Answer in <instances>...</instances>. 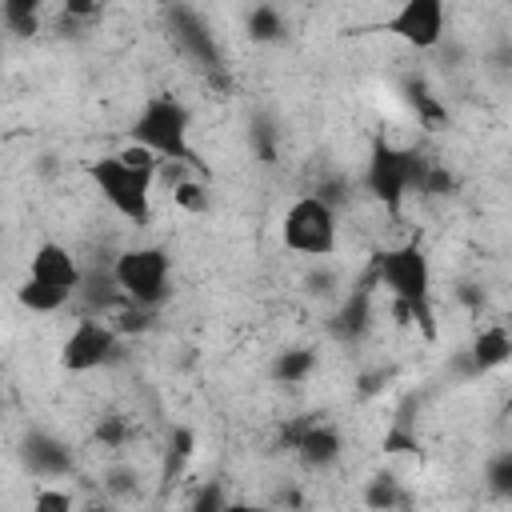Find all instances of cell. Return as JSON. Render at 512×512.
Segmentation results:
<instances>
[{
  "instance_id": "obj_11",
  "label": "cell",
  "mask_w": 512,
  "mask_h": 512,
  "mask_svg": "<svg viewBox=\"0 0 512 512\" xmlns=\"http://www.w3.org/2000/svg\"><path fill=\"white\" fill-rule=\"evenodd\" d=\"M24 276H32V280H40V284H52V288L76 296L84 268L76 264V256H72L60 240H44V244H36V252H32V260H28V272H24Z\"/></svg>"
},
{
  "instance_id": "obj_13",
  "label": "cell",
  "mask_w": 512,
  "mask_h": 512,
  "mask_svg": "<svg viewBox=\"0 0 512 512\" xmlns=\"http://www.w3.org/2000/svg\"><path fill=\"white\" fill-rule=\"evenodd\" d=\"M68 300H72V292H60V288L40 284V280H32V276H24V280L16 284V304L28 308V312H60Z\"/></svg>"
},
{
  "instance_id": "obj_7",
  "label": "cell",
  "mask_w": 512,
  "mask_h": 512,
  "mask_svg": "<svg viewBox=\"0 0 512 512\" xmlns=\"http://www.w3.org/2000/svg\"><path fill=\"white\" fill-rule=\"evenodd\" d=\"M120 344L124 336L108 324V316L100 312H84L72 320L68 336L60 340V368L64 372H96V368H108L116 356H120Z\"/></svg>"
},
{
  "instance_id": "obj_17",
  "label": "cell",
  "mask_w": 512,
  "mask_h": 512,
  "mask_svg": "<svg viewBox=\"0 0 512 512\" xmlns=\"http://www.w3.org/2000/svg\"><path fill=\"white\" fill-rule=\"evenodd\" d=\"M172 204H176L180 212H188V216H204V212L212 208L208 184H204L200 176H180V180L172 184Z\"/></svg>"
},
{
  "instance_id": "obj_3",
  "label": "cell",
  "mask_w": 512,
  "mask_h": 512,
  "mask_svg": "<svg viewBox=\"0 0 512 512\" xmlns=\"http://www.w3.org/2000/svg\"><path fill=\"white\" fill-rule=\"evenodd\" d=\"M132 144H144L164 164H184L204 176V160L192 148V112L176 96H148L128 128Z\"/></svg>"
},
{
  "instance_id": "obj_4",
  "label": "cell",
  "mask_w": 512,
  "mask_h": 512,
  "mask_svg": "<svg viewBox=\"0 0 512 512\" xmlns=\"http://www.w3.org/2000/svg\"><path fill=\"white\" fill-rule=\"evenodd\" d=\"M280 240L288 252L296 256H308V260H324L336 252L340 244V220H336V208L320 196V192H304L296 196L284 216H280Z\"/></svg>"
},
{
  "instance_id": "obj_8",
  "label": "cell",
  "mask_w": 512,
  "mask_h": 512,
  "mask_svg": "<svg viewBox=\"0 0 512 512\" xmlns=\"http://www.w3.org/2000/svg\"><path fill=\"white\" fill-rule=\"evenodd\" d=\"M376 32H388L392 40H400L416 52H428L448 32V0H400L392 8V16L380 20Z\"/></svg>"
},
{
  "instance_id": "obj_21",
  "label": "cell",
  "mask_w": 512,
  "mask_h": 512,
  "mask_svg": "<svg viewBox=\"0 0 512 512\" xmlns=\"http://www.w3.org/2000/svg\"><path fill=\"white\" fill-rule=\"evenodd\" d=\"M488 488L496 496H512V452H496L488 464Z\"/></svg>"
},
{
  "instance_id": "obj_14",
  "label": "cell",
  "mask_w": 512,
  "mask_h": 512,
  "mask_svg": "<svg viewBox=\"0 0 512 512\" xmlns=\"http://www.w3.org/2000/svg\"><path fill=\"white\" fill-rule=\"evenodd\" d=\"M0 24L4 32L28 40L40 32V0H0Z\"/></svg>"
},
{
  "instance_id": "obj_16",
  "label": "cell",
  "mask_w": 512,
  "mask_h": 512,
  "mask_svg": "<svg viewBox=\"0 0 512 512\" xmlns=\"http://www.w3.org/2000/svg\"><path fill=\"white\" fill-rule=\"evenodd\" d=\"M284 16H280V8L276 4H256L252 12H248V36L256 40V44H276V40H284Z\"/></svg>"
},
{
  "instance_id": "obj_20",
  "label": "cell",
  "mask_w": 512,
  "mask_h": 512,
  "mask_svg": "<svg viewBox=\"0 0 512 512\" xmlns=\"http://www.w3.org/2000/svg\"><path fill=\"white\" fill-rule=\"evenodd\" d=\"M96 16H100V0H64V4H60V24L88 28Z\"/></svg>"
},
{
  "instance_id": "obj_5",
  "label": "cell",
  "mask_w": 512,
  "mask_h": 512,
  "mask_svg": "<svg viewBox=\"0 0 512 512\" xmlns=\"http://www.w3.org/2000/svg\"><path fill=\"white\" fill-rule=\"evenodd\" d=\"M108 268H112V280L124 300H132L140 308H160L172 300V256L160 244L124 248Z\"/></svg>"
},
{
  "instance_id": "obj_6",
  "label": "cell",
  "mask_w": 512,
  "mask_h": 512,
  "mask_svg": "<svg viewBox=\"0 0 512 512\" xmlns=\"http://www.w3.org/2000/svg\"><path fill=\"white\" fill-rule=\"evenodd\" d=\"M420 176H424V160L412 148H400L384 136L372 140L364 164V188L372 192V200H380L388 212H400L408 192L420 188Z\"/></svg>"
},
{
  "instance_id": "obj_23",
  "label": "cell",
  "mask_w": 512,
  "mask_h": 512,
  "mask_svg": "<svg viewBox=\"0 0 512 512\" xmlns=\"http://www.w3.org/2000/svg\"><path fill=\"white\" fill-rule=\"evenodd\" d=\"M104 488H108L112 496H128V492H136V468H128V464L108 468V472H104Z\"/></svg>"
},
{
  "instance_id": "obj_15",
  "label": "cell",
  "mask_w": 512,
  "mask_h": 512,
  "mask_svg": "<svg viewBox=\"0 0 512 512\" xmlns=\"http://www.w3.org/2000/svg\"><path fill=\"white\" fill-rule=\"evenodd\" d=\"M312 372H316V352L312 348H284L272 360V380L276 384H300Z\"/></svg>"
},
{
  "instance_id": "obj_1",
  "label": "cell",
  "mask_w": 512,
  "mask_h": 512,
  "mask_svg": "<svg viewBox=\"0 0 512 512\" xmlns=\"http://www.w3.org/2000/svg\"><path fill=\"white\" fill-rule=\"evenodd\" d=\"M160 172V156H152L144 144H124L120 152L96 156L88 164V180L100 192V200L124 216L128 224H148L152 216V184Z\"/></svg>"
},
{
  "instance_id": "obj_18",
  "label": "cell",
  "mask_w": 512,
  "mask_h": 512,
  "mask_svg": "<svg viewBox=\"0 0 512 512\" xmlns=\"http://www.w3.org/2000/svg\"><path fill=\"white\" fill-rule=\"evenodd\" d=\"M400 500H404L400 480L388 476V472H376V476L368 480V488H364V504H368V508H396Z\"/></svg>"
},
{
  "instance_id": "obj_2",
  "label": "cell",
  "mask_w": 512,
  "mask_h": 512,
  "mask_svg": "<svg viewBox=\"0 0 512 512\" xmlns=\"http://www.w3.org/2000/svg\"><path fill=\"white\" fill-rule=\"evenodd\" d=\"M376 284L420 324L428 340H436V308H432V260L420 240L388 244L372 260Z\"/></svg>"
},
{
  "instance_id": "obj_12",
  "label": "cell",
  "mask_w": 512,
  "mask_h": 512,
  "mask_svg": "<svg viewBox=\"0 0 512 512\" xmlns=\"http://www.w3.org/2000/svg\"><path fill=\"white\" fill-rule=\"evenodd\" d=\"M508 356H512V340H508V328H500V324L484 328V332H480V336L468 344L472 372H492V368L508 364Z\"/></svg>"
},
{
  "instance_id": "obj_25",
  "label": "cell",
  "mask_w": 512,
  "mask_h": 512,
  "mask_svg": "<svg viewBox=\"0 0 512 512\" xmlns=\"http://www.w3.org/2000/svg\"><path fill=\"white\" fill-rule=\"evenodd\" d=\"M224 504H228V496H224L220 484H208V488H200V492L192 496V508H196V512H216V508H224Z\"/></svg>"
},
{
  "instance_id": "obj_9",
  "label": "cell",
  "mask_w": 512,
  "mask_h": 512,
  "mask_svg": "<svg viewBox=\"0 0 512 512\" xmlns=\"http://www.w3.org/2000/svg\"><path fill=\"white\" fill-rule=\"evenodd\" d=\"M20 464L36 480H64V476H72L76 456H72L68 440H60V436H52L44 428H32L20 440Z\"/></svg>"
},
{
  "instance_id": "obj_22",
  "label": "cell",
  "mask_w": 512,
  "mask_h": 512,
  "mask_svg": "<svg viewBox=\"0 0 512 512\" xmlns=\"http://www.w3.org/2000/svg\"><path fill=\"white\" fill-rule=\"evenodd\" d=\"M192 444H196L192 428H176V432H172V444H168V468H172V476L184 472V460L192 456Z\"/></svg>"
},
{
  "instance_id": "obj_10",
  "label": "cell",
  "mask_w": 512,
  "mask_h": 512,
  "mask_svg": "<svg viewBox=\"0 0 512 512\" xmlns=\"http://www.w3.org/2000/svg\"><path fill=\"white\" fill-rule=\"evenodd\" d=\"M288 444H292V452L300 456V464L312 468V472H328V468L344 456V436H340L332 424H324V420L300 424Z\"/></svg>"
},
{
  "instance_id": "obj_26",
  "label": "cell",
  "mask_w": 512,
  "mask_h": 512,
  "mask_svg": "<svg viewBox=\"0 0 512 512\" xmlns=\"http://www.w3.org/2000/svg\"><path fill=\"white\" fill-rule=\"evenodd\" d=\"M96 436H100V440H108V444H120V440L128 436V428H124V424H120L116 416H108V420H104V424L96 428Z\"/></svg>"
},
{
  "instance_id": "obj_24",
  "label": "cell",
  "mask_w": 512,
  "mask_h": 512,
  "mask_svg": "<svg viewBox=\"0 0 512 512\" xmlns=\"http://www.w3.org/2000/svg\"><path fill=\"white\" fill-rule=\"evenodd\" d=\"M32 508H36V512H68V508H72V496H68L64 488H40V492L32 496Z\"/></svg>"
},
{
  "instance_id": "obj_19",
  "label": "cell",
  "mask_w": 512,
  "mask_h": 512,
  "mask_svg": "<svg viewBox=\"0 0 512 512\" xmlns=\"http://www.w3.org/2000/svg\"><path fill=\"white\" fill-rule=\"evenodd\" d=\"M176 28H180L176 36H180L188 48H200V56H204V60H212V40L204 36V24H200L192 12H176Z\"/></svg>"
}]
</instances>
